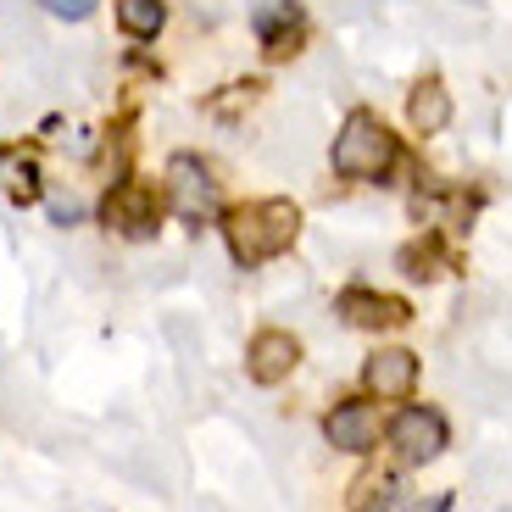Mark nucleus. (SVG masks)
<instances>
[{"instance_id": "obj_1", "label": "nucleus", "mask_w": 512, "mask_h": 512, "mask_svg": "<svg viewBox=\"0 0 512 512\" xmlns=\"http://www.w3.org/2000/svg\"><path fill=\"white\" fill-rule=\"evenodd\" d=\"M412 167L407 140L379 106H346V117L334 123L329 140V173L357 190H396L401 173Z\"/></svg>"}, {"instance_id": "obj_2", "label": "nucleus", "mask_w": 512, "mask_h": 512, "mask_svg": "<svg viewBox=\"0 0 512 512\" xmlns=\"http://www.w3.org/2000/svg\"><path fill=\"white\" fill-rule=\"evenodd\" d=\"M301 229H307V212H301V201H290V195H245V201L223 206V218H218L229 262L245 273L290 256L295 240H301Z\"/></svg>"}, {"instance_id": "obj_3", "label": "nucleus", "mask_w": 512, "mask_h": 512, "mask_svg": "<svg viewBox=\"0 0 512 512\" xmlns=\"http://www.w3.org/2000/svg\"><path fill=\"white\" fill-rule=\"evenodd\" d=\"M162 195H167V212L184 223L190 234H201L206 223L223 218V179L218 167L206 162L201 151H173L162 162Z\"/></svg>"}, {"instance_id": "obj_4", "label": "nucleus", "mask_w": 512, "mask_h": 512, "mask_svg": "<svg viewBox=\"0 0 512 512\" xmlns=\"http://www.w3.org/2000/svg\"><path fill=\"white\" fill-rule=\"evenodd\" d=\"M101 229L123 234V240H156L162 234V218H167V195H162V179H140V173H117L106 184L101 206H95Z\"/></svg>"}, {"instance_id": "obj_5", "label": "nucleus", "mask_w": 512, "mask_h": 512, "mask_svg": "<svg viewBox=\"0 0 512 512\" xmlns=\"http://www.w3.org/2000/svg\"><path fill=\"white\" fill-rule=\"evenodd\" d=\"M384 451L401 462V468H429L451 451V423L440 407L429 401H401L390 418H384Z\"/></svg>"}, {"instance_id": "obj_6", "label": "nucleus", "mask_w": 512, "mask_h": 512, "mask_svg": "<svg viewBox=\"0 0 512 512\" xmlns=\"http://www.w3.org/2000/svg\"><path fill=\"white\" fill-rule=\"evenodd\" d=\"M245 23H251V39H256V51H262V62H295L312 45L307 0H256L251 12H245Z\"/></svg>"}, {"instance_id": "obj_7", "label": "nucleus", "mask_w": 512, "mask_h": 512, "mask_svg": "<svg viewBox=\"0 0 512 512\" xmlns=\"http://www.w3.org/2000/svg\"><path fill=\"white\" fill-rule=\"evenodd\" d=\"M334 312H340L346 329H362V334H390V329H407V323L418 318L407 295L379 290V284H368V279H351L346 290L334 295Z\"/></svg>"}, {"instance_id": "obj_8", "label": "nucleus", "mask_w": 512, "mask_h": 512, "mask_svg": "<svg viewBox=\"0 0 512 512\" xmlns=\"http://www.w3.org/2000/svg\"><path fill=\"white\" fill-rule=\"evenodd\" d=\"M323 440H329L340 457H373L384 440V418L373 396H340L323 412Z\"/></svg>"}, {"instance_id": "obj_9", "label": "nucleus", "mask_w": 512, "mask_h": 512, "mask_svg": "<svg viewBox=\"0 0 512 512\" xmlns=\"http://www.w3.org/2000/svg\"><path fill=\"white\" fill-rule=\"evenodd\" d=\"M423 384V357L412 346H373L368 357H362V396H373L384 407V401H412Z\"/></svg>"}, {"instance_id": "obj_10", "label": "nucleus", "mask_w": 512, "mask_h": 512, "mask_svg": "<svg viewBox=\"0 0 512 512\" xmlns=\"http://www.w3.org/2000/svg\"><path fill=\"white\" fill-rule=\"evenodd\" d=\"M401 123H407L412 140H440L451 123H457V95H451L446 73L423 67L407 84V101H401Z\"/></svg>"}, {"instance_id": "obj_11", "label": "nucleus", "mask_w": 512, "mask_h": 512, "mask_svg": "<svg viewBox=\"0 0 512 512\" xmlns=\"http://www.w3.org/2000/svg\"><path fill=\"white\" fill-rule=\"evenodd\" d=\"M295 368H301V340H295L290 329L268 323V329H256L251 340H245V379L251 384L273 390V384H284Z\"/></svg>"}, {"instance_id": "obj_12", "label": "nucleus", "mask_w": 512, "mask_h": 512, "mask_svg": "<svg viewBox=\"0 0 512 512\" xmlns=\"http://www.w3.org/2000/svg\"><path fill=\"white\" fill-rule=\"evenodd\" d=\"M457 268V251H451L446 229H418L407 245L396 251V273L407 284H440L446 273Z\"/></svg>"}, {"instance_id": "obj_13", "label": "nucleus", "mask_w": 512, "mask_h": 512, "mask_svg": "<svg viewBox=\"0 0 512 512\" xmlns=\"http://www.w3.org/2000/svg\"><path fill=\"white\" fill-rule=\"evenodd\" d=\"M0 195L12 206H34L45 195V167L34 145H0Z\"/></svg>"}, {"instance_id": "obj_14", "label": "nucleus", "mask_w": 512, "mask_h": 512, "mask_svg": "<svg viewBox=\"0 0 512 512\" xmlns=\"http://www.w3.org/2000/svg\"><path fill=\"white\" fill-rule=\"evenodd\" d=\"M112 23H117L123 39L151 45V39H162V28H167V0H112Z\"/></svg>"}, {"instance_id": "obj_15", "label": "nucleus", "mask_w": 512, "mask_h": 512, "mask_svg": "<svg viewBox=\"0 0 512 512\" xmlns=\"http://www.w3.org/2000/svg\"><path fill=\"white\" fill-rule=\"evenodd\" d=\"M401 507H407L401 474H362L351 485V512H401Z\"/></svg>"}, {"instance_id": "obj_16", "label": "nucleus", "mask_w": 512, "mask_h": 512, "mask_svg": "<svg viewBox=\"0 0 512 512\" xmlns=\"http://www.w3.org/2000/svg\"><path fill=\"white\" fill-rule=\"evenodd\" d=\"M262 78H234V84H223V95H206V117H218V123H234V112L240 106H256L262 101Z\"/></svg>"}, {"instance_id": "obj_17", "label": "nucleus", "mask_w": 512, "mask_h": 512, "mask_svg": "<svg viewBox=\"0 0 512 512\" xmlns=\"http://www.w3.org/2000/svg\"><path fill=\"white\" fill-rule=\"evenodd\" d=\"M39 12H51L56 23H90L101 12V0H39Z\"/></svg>"}, {"instance_id": "obj_18", "label": "nucleus", "mask_w": 512, "mask_h": 512, "mask_svg": "<svg viewBox=\"0 0 512 512\" xmlns=\"http://www.w3.org/2000/svg\"><path fill=\"white\" fill-rule=\"evenodd\" d=\"M45 218H51V229H78V223H84V206H78V201H62V195H56V201L45 206Z\"/></svg>"}, {"instance_id": "obj_19", "label": "nucleus", "mask_w": 512, "mask_h": 512, "mask_svg": "<svg viewBox=\"0 0 512 512\" xmlns=\"http://www.w3.org/2000/svg\"><path fill=\"white\" fill-rule=\"evenodd\" d=\"M412 512H451V490H435V496L423 501V507H412Z\"/></svg>"}]
</instances>
